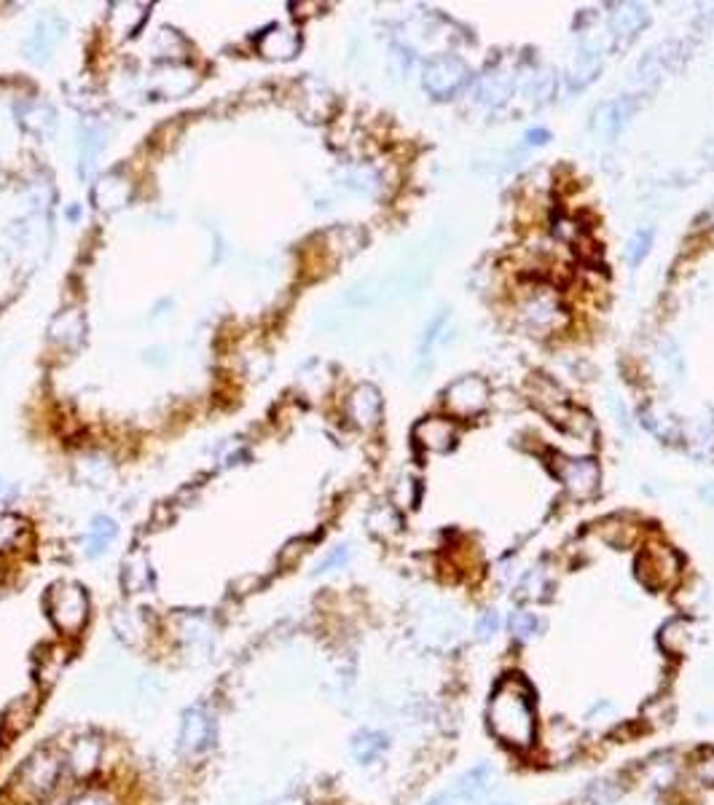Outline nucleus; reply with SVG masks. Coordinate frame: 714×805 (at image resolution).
<instances>
[{
  "mask_svg": "<svg viewBox=\"0 0 714 805\" xmlns=\"http://www.w3.org/2000/svg\"><path fill=\"white\" fill-rule=\"evenodd\" d=\"M486 725L505 749L529 752L537 744L535 693L524 677L508 674L497 682L486 704Z\"/></svg>",
  "mask_w": 714,
  "mask_h": 805,
  "instance_id": "1",
  "label": "nucleus"
},
{
  "mask_svg": "<svg viewBox=\"0 0 714 805\" xmlns=\"http://www.w3.org/2000/svg\"><path fill=\"white\" fill-rule=\"evenodd\" d=\"M62 768H65V763H62V757L54 749H38V752H33L22 763V768L14 773V779H11V797H14V803L35 805L46 800L54 792V787H57Z\"/></svg>",
  "mask_w": 714,
  "mask_h": 805,
  "instance_id": "2",
  "label": "nucleus"
},
{
  "mask_svg": "<svg viewBox=\"0 0 714 805\" xmlns=\"http://www.w3.org/2000/svg\"><path fill=\"white\" fill-rule=\"evenodd\" d=\"M46 607H49L51 623L68 636L78 634L84 628L86 615H89V599H86L84 588L70 583L54 585L49 599H46Z\"/></svg>",
  "mask_w": 714,
  "mask_h": 805,
  "instance_id": "3",
  "label": "nucleus"
},
{
  "mask_svg": "<svg viewBox=\"0 0 714 805\" xmlns=\"http://www.w3.org/2000/svg\"><path fill=\"white\" fill-rule=\"evenodd\" d=\"M213 741V720L204 712L202 706H194L183 714V725H180V749L186 755H199Z\"/></svg>",
  "mask_w": 714,
  "mask_h": 805,
  "instance_id": "4",
  "label": "nucleus"
},
{
  "mask_svg": "<svg viewBox=\"0 0 714 805\" xmlns=\"http://www.w3.org/2000/svg\"><path fill=\"white\" fill-rule=\"evenodd\" d=\"M102 760V741L97 736H78L68 746V752L62 757V763L76 779H86L100 768Z\"/></svg>",
  "mask_w": 714,
  "mask_h": 805,
  "instance_id": "5",
  "label": "nucleus"
},
{
  "mask_svg": "<svg viewBox=\"0 0 714 805\" xmlns=\"http://www.w3.org/2000/svg\"><path fill=\"white\" fill-rule=\"evenodd\" d=\"M38 706H41V698L38 693H25L14 698L6 712L0 717V736L3 738H17L19 733H25L30 725H33L35 714H38Z\"/></svg>",
  "mask_w": 714,
  "mask_h": 805,
  "instance_id": "6",
  "label": "nucleus"
},
{
  "mask_svg": "<svg viewBox=\"0 0 714 805\" xmlns=\"http://www.w3.org/2000/svg\"><path fill=\"white\" fill-rule=\"evenodd\" d=\"M578 746H580V733L572 728L570 722L556 720L548 725V730H545L543 749L548 760L564 763V760H570V757L578 752Z\"/></svg>",
  "mask_w": 714,
  "mask_h": 805,
  "instance_id": "7",
  "label": "nucleus"
},
{
  "mask_svg": "<svg viewBox=\"0 0 714 805\" xmlns=\"http://www.w3.org/2000/svg\"><path fill=\"white\" fill-rule=\"evenodd\" d=\"M387 746H390V741H387V736L384 733H379V730H360L355 738H352V755H355L357 763H376L379 757L387 752Z\"/></svg>",
  "mask_w": 714,
  "mask_h": 805,
  "instance_id": "8",
  "label": "nucleus"
},
{
  "mask_svg": "<svg viewBox=\"0 0 714 805\" xmlns=\"http://www.w3.org/2000/svg\"><path fill=\"white\" fill-rule=\"evenodd\" d=\"M65 663H68V650H62L57 644H54V647H46V650L38 653V658H35V679H38L43 687L51 685V682L62 674Z\"/></svg>",
  "mask_w": 714,
  "mask_h": 805,
  "instance_id": "9",
  "label": "nucleus"
},
{
  "mask_svg": "<svg viewBox=\"0 0 714 805\" xmlns=\"http://www.w3.org/2000/svg\"><path fill=\"white\" fill-rule=\"evenodd\" d=\"M690 631H693V628H690L688 620H674V623H669V626L661 631V647L666 653L685 655V650H688L690 642H693V634H690Z\"/></svg>",
  "mask_w": 714,
  "mask_h": 805,
  "instance_id": "10",
  "label": "nucleus"
},
{
  "mask_svg": "<svg viewBox=\"0 0 714 805\" xmlns=\"http://www.w3.org/2000/svg\"><path fill=\"white\" fill-rule=\"evenodd\" d=\"M621 795H623V789L615 787V781L612 779L596 781L594 787L588 789V800H591L594 805H612Z\"/></svg>",
  "mask_w": 714,
  "mask_h": 805,
  "instance_id": "11",
  "label": "nucleus"
},
{
  "mask_svg": "<svg viewBox=\"0 0 714 805\" xmlns=\"http://www.w3.org/2000/svg\"><path fill=\"white\" fill-rule=\"evenodd\" d=\"M535 631H537V620L532 618V615H527V612H516V615L510 618V634L516 636V639H521V642H527Z\"/></svg>",
  "mask_w": 714,
  "mask_h": 805,
  "instance_id": "12",
  "label": "nucleus"
},
{
  "mask_svg": "<svg viewBox=\"0 0 714 805\" xmlns=\"http://www.w3.org/2000/svg\"><path fill=\"white\" fill-rule=\"evenodd\" d=\"M693 776H696L701 784H706V787H714V752L704 755L696 765H693Z\"/></svg>",
  "mask_w": 714,
  "mask_h": 805,
  "instance_id": "13",
  "label": "nucleus"
},
{
  "mask_svg": "<svg viewBox=\"0 0 714 805\" xmlns=\"http://www.w3.org/2000/svg\"><path fill=\"white\" fill-rule=\"evenodd\" d=\"M70 805H119V803H116L113 795H108V792H84V795H78Z\"/></svg>",
  "mask_w": 714,
  "mask_h": 805,
  "instance_id": "14",
  "label": "nucleus"
},
{
  "mask_svg": "<svg viewBox=\"0 0 714 805\" xmlns=\"http://www.w3.org/2000/svg\"><path fill=\"white\" fill-rule=\"evenodd\" d=\"M494 631H497V618H494V615H486V618L478 623V634L484 636V639H489Z\"/></svg>",
  "mask_w": 714,
  "mask_h": 805,
  "instance_id": "15",
  "label": "nucleus"
}]
</instances>
